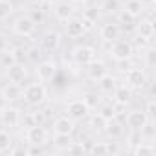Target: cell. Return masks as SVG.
<instances>
[{
  "mask_svg": "<svg viewBox=\"0 0 156 156\" xmlns=\"http://www.w3.org/2000/svg\"><path fill=\"white\" fill-rule=\"evenodd\" d=\"M118 26H119V30H134V26H136V19L134 17H130L125 9H119L118 11Z\"/></svg>",
  "mask_w": 156,
  "mask_h": 156,
  "instance_id": "cb8c5ba5",
  "label": "cell"
},
{
  "mask_svg": "<svg viewBox=\"0 0 156 156\" xmlns=\"http://www.w3.org/2000/svg\"><path fill=\"white\" fill-rule=\"evenodd\" d=\"M13 11H15V8H13V4L9 0H0V20L9 19Z\"/></svg>",
  "mask_w": 156,
  "mask_h": 156,
  "instance_id": "836d02e7",
  "label": "cell"
},
{
  "mask_svg": "<svg viewBox=\"0 0 156 156\" xmlns=\"http://www.w3.org/2000/svg\"><path fill=\"white\" fill-rule=\"evenodd\" d=\"M28 4H31V6H41L42 4V0H26Z\"/></svg>",
  "mask_w": 156,
  "mask_h": 156,
  "instance_id": "681fc988",
  "label": "cell"
},
{
  "mask_svg": "<svg viewBox=\"0 0 156 156\" xmlns=\"http://www.w3.org/2000/svg\"><path fill=\"white\" fill-rule=\"evenodd\" d=\"M90 127H92V130H96V132H105L107 119H105L101 114H94V116H90Z\"/></svg>",
  "mask_w": 156,
  "mask_h": 156,
  "instance_id": "1f68e13d",
  "label": "cell"
},
{
  "mask_svg": "<svg viewBox=\"0 0 156 156\" xmlns=\"http://www.w3.org/2000/svg\"><path fill=\"white\" fill-rule=\"evenodd\" d=\"M13 31L19 35V37H31L35 33V28L37 24L30 19V15H20L13 20Z\"/></svg>",
  "mask_w": 156,
  "mask_h": 156,
  "instance_id": "8992f818",
  "label": "cell"
},
{
  "mask_svg": "<svg viewBox=\"0 0 156 156\" xmlns=\"http://www.w3.org/2000/svg\"><path fill=\"white\" fill-rule=\"evenodd\" d=\"M143 64L147 68H154L156 66V50L152 46H149L145 50V53H143Z\"/></svg>",
  "mask_w": 156,
  "mask_h": 156,
  "instance_id": "e575fe53",
  "label": "cell"
},
{
  "mask_svg": "<svg viewBox=\"0 0 156 156\" xmlns=\"http://www.w3.org/2000/svg\"><path fill=\"white\" fill-rule=\"evenodd\" d=\"M147 121H151V119H149L147 114H145L143 110H140V108H134V110H130V112L125 116V125H127L130 130H141V129L147 125Z\"/></svg>",
  "mask_w": 156,
  "mask_h": 156,
  "instance_id": "ba28073f",
  "label": "cell"
},
{
  "mask_svg": "<svg viewBox=\"0 0 156 156\" xmlns=\"http://www.w3.org/2000/svg\"><path fill=\"white\" fill-rule=\"evenodd\" d=\"M30 19H31L35 24H42V22H44V19H46V15H44V9H41V8H37V9H31V13H30Z\"/></svg>",
  "mask_w": 156,
  "mask_h": 156,
  "instance_id": "60d3db41",
  "label": "cell"
},
{
  "mask_svg": "<svg viewBox=\"0 0 156 156\" xmlns=\"http://www.w3.org/2000/svg\"><path fill=\"white\" fill-rule=\"evenodd\" d=\"M26 140H28V143L46 145L48 143V130L42 125H33V127L26 129Z\"/></svg>",
  "mask_w": 156,
  "mask_h": 156,
  "instance_id": "9c48e42d",
  "label": "cell"
},
{
  "mask_svg": "<svg viewBox=\"0 0 156 156\" xmlns=\"http://www.w3.org/2000/svg\"><path fill=\"white\" fill-rule=\"evenodd\" d=\"M108 145V154H118L119 152V147L116 145V141H107Z\"/></svg>",
  "mask_w": 156,
  "mask_h": 156,
  "instance_id": "bcb514c9",
  "label": "cell"
},
{
  "mask_svg": "<svg viewBox=\"0 0 156 156\" xmlns=\"http://www.w3.org/2000/svg\"><path fill=\"white\" fill-rule=\"evenodd\" d=\"M72 59L79 64V66H87V64H90V62L96 59V50H94L92 46H87V44L75 46V48L72 50Z\"/></svg>",
  "mask_w": 156,
  "mask_h": 156,
  "instance_id": "52a82bcc",
  "label": "cell"
},
{
  "mask_svg": "<svg viewBox=\"0 0 156 156\" xmlns=\"http://www.w3.org/2000/svg\"><path fill=\"white\" fill-rule=\"evenodd\" d=\"M70 2H83V0H70Z\"/></svg>",
  "mask_w": 156,
  "mask_h": 156,
  "instance_id": "816d5d0a",
  "label": "cell"
},
{
  "mask_svg": "<svg viewBox=\"0 0 156 156\" xmlns=\"http://www.w3.org/2000/svg\"><path fill=\"white\" fill-rule=\"evenodd\" d=\"M143 112L147 114V118H149L151 121H154V118H156V101H154V99H149V101L145 103Z\"/></svg>",
  "mask_w": 156,
  "mask_h": 156,
  "instance_id": "ab89813d",
  "label": "cell"
},
{
  "mask_svg": "<svg viewBox=\"0 0 156 156\" xmlns=\"http://www.w3.org/2000/svg\"><path fill=\"white\" fill-rule=\"evenodd\" d=\"M105 132L108 134V138H110V140H119V138L125 134V127H123V123H119V121H118V118H114V119L107 121Z\"/></svg>",
  "mask_w": 156,
  "mask_h": 156,
  "instance_id": "44dd1931",
  "label": "cell"
},
{
  "mask_svg": "<svg viewBox=\"0 0 156 156\" xmlns=\"http://www.w3.org/2000/svg\"><path fill=\"white\" fill-rule=\"evenodd\" d=\"M11 55H13L15 62H19V64H24V62L28 61V57H26V48H24V46H15V48L11 50Z\"/></svg>",
  "mask_w": 156,
  "mask_h": 156,
  "instance_id": "d590c367",
  "label": "cell"
},
{
  "mask_svg": "<svg viewBox=\"0 0 156 156\" xmlns=\"http://www.w3.org/2000/svg\"><path fill=\"white\" fill-rule=\"evenodd\" d=\"M6 75H8V81H9V83H19V85H22L24 79L28 77V72H26L24 64L15 62V64H11L9 68H6Z\"/></svg>",
  "mask_w": 156,
  "mask_h": 156,
  "instance_id": "2e32d148",
  "label": "cell"
},
{
  "mask_svg": "<svg viewBox=\"0 0 156 156\" xmlns=\"http://www.w3.org/2000/svg\"><path fill=\"white\" fill-rule=\"evenodd\" d=\"M64 152H68V154H83V152H87V147L83 143H79V141H72L64 149Z\"/></svg>",
  "mask_w": 156,
  "mask_h": 156,
  "instance_id": "74e56055",
  "label": "cell"
},
{
  "mask_svg": "<svg viewBox=\"0 0 156 156\" xmlns=\"http://www.w3.org/2000/svg\"><path fill=\"white\" fill-rule=\"evenodd\" d=\"M99 9L105 11V13H112L114 15V13H118L121 9V0H103Z\"/></svg>",
  "mask_w": 156,
  "mask_h": 156,
  "instance_id": "f1b7e54d",
  "label": "cell"
},
{
  "mask_svg": "<svg viewBox=\"0 0 156 156\" xmlns=\"http://www.w3.org/2000/svg\"><path fill=\"white\" fill-rule=\"evenodd\" d=\"M8 105H9V103H8V99H6L2 94H0V110H2V108H6Z\"/></svg>",
  "mask_w": 156,
  "mask_h": 156,
  "instance_id": "c3c4849f",
  "label": "cell"
},
{
  "mask_svg": "<svg viewBox=\"0 0 156 156\" xmlns=\"http://www.w3.org/2000/svg\"><path fill=\"white\" fill-rule=\"evenodd\" d=\"M83 17H85V19H88V20H92V22H98V19L101 17V9H99L98 6H90L88 9H85Z\"/></svg>",
  "mask_w": 156,
  "mask_h": 156,
  "instance_id": "f35d334b",
  "label": "cell"
},
{
  "mask_svg": "<svg viewBox=\"0 0 156 156\" xmlns=\"http://www.w3.org/2000/svg\"><path fill=\"white\" fill-rule=\"evenodd\" d=\"M26 57L33 64L41 62V59H42V48L41 46H30V48H26Z\"/></svg>",
  "mask_w": 156,
  "mask_h": 156,
  "instance_id": "4dcf8cb0",
  "label": "cell"
},
{
  "mask_svg": "<svg viewBox=\"0 0 156 156\" xmlns=\"http://www.w3.org/2000/svg\"><path fill=\"white\" fill-rule=\"evenodd\" d=\"M72 141H73L72 140V134H53V145L59 151H64Z\"/></svg>",
  "mask_w": 156,
  "mask_h": 156,
  "instance_id": "83f0119b",
  "label": "cell"
},
{
  "mask_svg": "<svg viewBox=\"0 0 156 156\" xmlns=\"http://www.w3.org/2000/svg\"><path fill=\"white\" fill-rule=\"evenodd\" d=\"M2 55V61H0V64H4V68H9L11 64H15V59H13V55H11V51H2L0 53Z\"/></svg>",
  "mask_w": 156,
  "mask_h": 156,
  "instance_id": "b9f144b4",
  "label": "cell"
},
{
  "mask_svg": "<svg viewBox=\"0 0 156 156\" xmlns=\"http://www.w3.org/2000/svg\"><path fill=\"white\" fill-rule=\"evenodd\" d=\"M35 72H37V77H39L41 83H50L57 75V62L53 59L41 61V62H37V70Z\"/></svg>",
  "mask_w": 156,
  "mask_h": 156,
  "instance_id": "5b68a950",
  "label": "cell"
},
{
  "mask_svg": "<svg viewBox=\"0 0 156 156\" xmlns=\"http://www.w3.org/2000/svg\"><path fill=\"white\" fill-rule=\"evenodd\" d=\"M51 130H53V134H73L75 121L72 118H68V116H59V118L53 119Z\"/></svg>",
  "mask_w": 156,
  "mask_h": 156,
  "instance_id": "8fae6325",
  "label": "cell"
},
{
  "mask_svg": "<svg viewBox=\"0 0 156 156\" xmlns=\"http://www.w3.org/2000/svg\"><path fill=\"white\" fill-rule=\"evenodd\" d=\"M61 44V33L55 30H48L46 33H42L41 37V48L46 51H55Z\"/></svg>",
  "mask_w": 156,
  "mask_h": 156,
  "instance_id": "4fadbf2b",
  "label": "cell"
},
{
  "mask_svg": "<svg viewBox=\"0 0 156 156\" xmlns=\"http://www.w3.org/2000/svg\"><path fill=\"white\" fill-rule=\"evenodd\" d=\"M98 108H99V112H98V114H101L107 121H110V119H114V118H118V116H119L118 107H116V105H112V103H101Z\"/></svg>",
  "mask_w": 156,
  "mask_h": 156,
  "instance_id": "d4e9b609",
  "label": "cell"
},
{
  "mask_svg": "<svg viewBox=\"0 0 156 156\" xmlns=\"http://www.w3.org/2000/svg\"><path fill=\"white\" fill-rule=\"evenodd\" d=\"M66 116L72 118L73 121H83L90 116V108L87 107L83 99H72L66 105Z\"/></svg>",
  "mask_w": 156,
  "mask_h": 156,
  "instance_id": "3957f363",
  "label": "cell"
},
{
  "mask_svg": "<svg viewBox=\"0 0 156 156\" xmlns=\"http://www.w3.org/2000/svg\"><path fill=\"white\" fill-rule=\"evenodd\" d=\"M112 96H114V101H116L118 107H125L132 99V88L130 87H125V85H118L116 90L112 92Z\"/></svg>",
  "mask_w": 156,
  "mask_h": 156,
  "instance_id": "d6986e66",
  "label": "cell"
},
{
  "mask_svg": "<svg viewBox=\"0 0 156 156\" xmlns=\"http://www.w3.org/2000/svg\"><path fill=\"white\" fill-rule=\"evenodd\" d=\"M87 152H92V154H108V145H107V141H92V145L87 147Z\"/></svg>",
  "mask_w": 156,
  "mask_h": 156,
  "instance_id": "d6a6232c",
  "label": "cell"
},
{
  "mask_svg": "<svg viewBox=\"0 0 156 156\" xmlns=\"http://www.w3.org/2000/svg\"><path fill=\"white\" fill-rule=\"evenodd\" d=\"M20 125H22L24 129H30V127H33V125H39V123H37L33 112H24V114L20 116Z\"/></svg>",
  "mask_w": 156,
  "mask_h": 156,
  "instance_id": "8d00e7d4",
  "label": "cell"
},
{
  "mask_svg": "<svg viewBox=\"0 0 156 156\" xmlns=\"http://www.w3.org/2000/svg\"><path fill=\"white\" fill-rule=\"evenodd\" d=\"M123 9H125L130 17L140 19V17L143 15V11H145V4L141 2V0H127L125 6H123Z\"/></svg>",
  "mask_w": 156,
  "mask_h": 156,
  "instance_id": "603a6c76",
  "label": "cell"
},
{
  "mask_svg": "<svg viewBox=\"0 0 156 156\" xmlns=\"http://www.w3.org/2000/svg\"><path fill=\"white\" fill-rule=\"evenodd\" d=\"M87 73H88V77L92 81H99L105 73H108V68H107V64L103 61L94 59L90 64H87Z\"/></svg>",
  "mask_w": 156,
  "mask_h": 156,
  "instance_id": "ac0fdd59",
  "label": "cell"
},
{
  "mask_svg": "<svg viewBox=\"0 0 156 156\" xmlns=\"http://www.w3.org/2000/svg\"><path fill=\"white\" fill-rule=\"evenodd\" d=\"M119 35H121V30H119L118 22H107L99 30V37L103 42H114L119 39Z\"/></svg>",
  "mask_w": 156,
  "mask_h": 156,
  "instance_id": "9a60e30c",
  "label": "cell"
},
{
  "mask_svg": "<svg viewBox=\"0 0 156 156\" xmlns=\"http://www.w3.org/2000/svg\"><path fill=\"white\" fill-rule=\"evenodd\" d=\"M13 145V138L8 130L4 129H0V152H8Z\"/></svg>",
  "mask_w": 156,
  "mask_h": 156,
  "instance_id": "f546056e",
  "label": "cell"
},
{
  "mask_svg": "<svg viewBox=\"0 0 156 156\" xmlns=\"http://www.w3.org/2000/svg\"><path fill=\"white\" fill-rule=\"evenodd\" d=\"M110 55H112V59L114 61H129L132 55H134V46H132V42H129V41H114V42H110Z\"/></svg>",
  "mask_w": 156,
  "mask_h": 156,
  "instance_id": "7a4b0ae2",
  "label": "cell"
},
{
  "mask_svg": "<svg viewBox=\"0 0 156 156\" xmlns=\"http://www.w3.org/2000/svg\"><path fill=\"white\" fill-rule=\"evenodd\" d=\"M64 33L70 39H79V37H83L87 33L85 28H83V20L77 19V17H72V19L64 20Z\"/></svg>",
  "mask_w": 156,
  "mask_h": 156,
  "instance_id": "7c38bea8",
  "label": "cell"
},
{
  "mask_svg": "<svg viewBox=\"0 0 156 156\" xmlns=\"http://www.w3.org/2000/svg\"><path fill=\"white\" fill-rule=\"evenodd\" d=\"M127 140H129V145H132V147H134V145H136V143H140L143 138H141V132H140V130H130V134H129V138H127Z\"/></svg>",
  "mask_w": 156,
  "mask_h": 156,
  "instance_id": "7bdbcfd3",
  "label": "cell"
},
{
  "mask_svg": "<svg viewBox=\"0 0 156 156\" xmlns=\"http://www.w3.org/2000/svg\"><path fill=\"white\" fill-rule=\"evenodd\" d=\"M73 13H75V9H73V6L68 2H62V0H59L57 4H53V15H55V19L57 20H61V22H64V20H68V19H72L73 17Z\"/></svg>",
  "mask_w": 156,
  "mask_h": 156,
  "instance_id": "e0dca14e",
  "label": "cell"
},
{
  "mask_svg": "<svg viewBox=\"0 0 156 156\" xmlns=\"http://www.w3.org/2000/svg\"><path fill=\"white\" fill-rule=\"evenodd\" d=\"M96 83H98L101 94H112L116 90V87H118V79H116L114 75H110V73H105L101 79L96 81Z\"/></svg>",
  "mask_w": 156,
  "mask_h": 156,
  "instance_id": "ffe728a7",
  "label": "cell"
},
{
  "mask_svg": "<svg viewBox=\"0 0 156 156\" xmlns=\"http://www.w3.org/2000/svg\"><path fill=\"white\" fill-rule=\"evenodd\" d=\"M83 101L87 103V107H88L90 110H94V108H98V107L103 103V96H101L99 92H87V94L83 96Z\"/></svg>",
  "mask_w": 156,
  "mask_h": 156,
  "instance_id": "4316f807",
  "label": "cell"
},
{
  "mask_svg": "<svg viewBox=\"0 0 156 156\" xmlns=\"http://www.w3.org/2000/svg\"><path fill=\"white\" fill-rule=\"evenodd\" d=\"M20 116L22 112L17 108V107H6L0 110V121H2L6 127H19L20 125Z\"/></svg>",
  "mask_w": 156,
  "mask_h": 156,
  "instance_id": "30bf717a",
  "label": "cell"
},
{
  "mask_svg": "<svg viewBox=\"0 0 156 156\" xmlns=\"http://www.w3.org/2000/svg\"><path fill=\"white\" fill-rule=\"evenodd\" d=\"M130 152L132 154H136V156H152L154 152H156V145L149 140V141H140V143H136L134 147H130Z\"/></svg>",
  "mask_w": 156,
  "mask_h": 156,
  "instance_id": "7402d4cb",
  "label": "cell"
},
{
  "mask_svg": "<svg viewBox=\"0 0 156 156\" xmlns=\"http://www.w3.org/2000/svg\"><path fill=\"white\" fill-rule=\"evenodd\" d=\"M81 20H83V28H85V31L92 30V28H94V24H96V22H92V20H88V19H85V17H83Z\"/></svg>",
  "mask_w": 156,
  "mask_h": 156,
  "instance_id": "7dc6e473",
  "label": "cell"
},
{
  "mask_svg": "<svg viewBox=\"0 0 156 156\" xmlns=\"http://www.w3.org/2000/svg\"><path fill=\"white\" fill-rule=\"evenodd\" d=\"M57 2H59V0H42V4H50V6H53Z\"/></svg>",
  "mask_w": 156,
  "mask_h": 156,
  "instance_id": "f907efd6",
  "label": "cell"
},
{
  "mask_svg": "<svg viewBox=\"0 0 156 156\" xmlns=\"http://www.w3.org/2000/svg\"><path fill=\"white\" fill-rule=\"evenodd\" d=\"M125 79H127V85L132 90H143L149 83V77H147L143 68H129Z\"/></svg>",
  "mask_w": 156,
  "mask_h": 156,
  "instance_id": "277c9868",
  "label": "cell"
},
{
  "mask_svg": "<svg viewBox=\"0 0 156 156\" xmlns=\"http://www.w3.org/2000/svg\"><path fill=\"white\" fill-rule=\"evenodd\" d=\"M44 152V145H37V143H30V147L26 149V154H42Z\"/></svg>",
  "mask_w": 156,
  "mask_h": 156,
  "instance_id": "ee69618b",
  "label": "cell"
},
{
  "mask_svg": "<svg viewBox=\"0 0 156 156\" xmlns=\"http://www.w3.org/2000/svg\"><path fill=\"white\" fill-rule=\"evenodd\" d=\"M0 94L8 99V103H15V101H20V99H22L24 88H22V85H19V83H9V81H8V85L2 87Z\"/></svg>",
  "mask_w": 156,
  "mask_h": 156,
  "instance_id": "5bb4252c",
  "label": "cell"
},
{
  "mask_svg": "<svg viewBox=\"0 0 156 156\" xmlns=\"http://www.w3.org/2000/svg\"><path fill=\"white\" fill-rule=\"evenodd\" d=\"M22 99L31 105V107H42L46 101H48V90L44 87V83H30L26 88H24V94H22Z\"/></svg>",
  "mask_w": 156,
  "mask_h": 156,
  "instance_id": "6da1fadb",
  "label": "cell"
},
{
  "mask_svg": "<svg viewBox=\"0 0 156 156\" xmlns=\"http://www.w3.org/2000/svg\"><path fill=\"white\" fill-rule=\"evenodd\" d=\"M9 48V44H8V39H6V35H2V33H0V53H2V51H6Z\"/></svg>",
  "mask_w": 156,
  "mask_h": 156,
  "instance_id": "f6af8a7d",
  "label": "cell"
},
{
  "mask_svg": "<svg viewBox=\"0 0 156 156\" xmlns=\"http://www.w3.org/2000/svg\"><path fill=\"white\" fill-rule=\"evenodd\" d=\"M138 35H140V39H151L154 35V24H152L151 19L149 20H141L138 24Z\"/></svg>",
  "mask_w": 156,
  "mask_h": 156,
  "instance_id": "484cf974",
  "label": "cell"
}]
</instances>
